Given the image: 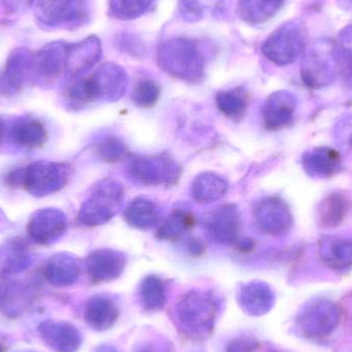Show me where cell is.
<instances>
[{"label":"cell","mask_w":352,"mask_h":352,"mask_svg":"<svg viewBox=\"0 0 352 352\" xmlns=\"http://www.w3.org/2000/svg\"><path fill=\"white\" fill-rule=\"evenodd\" d=\"M12 142L26 148H39L45 146L47 134L45 126L37 120L18 122L10 132Z\"/></svg>","instance_id":"9a60e30c"},{"label":"cell","mask_w":352,"mask_h":352,"mask_svg":"<svg viewBox=\"0 0 352 352\" xmlns=\"http://www.w3.org/2000/svg\"><path fill=\"white\" fill-rule=\"evenodd\" d=\"M346 201L339 195H332L322 204L320 217L326 225H338L346 212Z\"/></svg>","instance_id":"ffe728a7"},{"label":"cell","mask_w":352,"mask_h":352,"mask_svg":"<svg viewBox=\"0 0 352 352\" xmlns=\"http://www.w3.org/2000/svg\"><path fill=\"white\" fill-rule=\"evenodd\" d=\"M39 19L52 26H74L86 19L84 0H39Z\"/></svg>","instance_id":"277c9868"},{"label":"cell","mask_w":352,"mask_h":352,"mask_svg":"<svg viewBox=\"0 0 352 352\" xmlns=\"http://www.w3.org/2000/svg\"><path fill=\"white\" fill-rule=\"evenodd\" d=\"M6 135V125L4 123L3 119L0 117V144L3 142L4 138Z\"/></svg>","instance_id":"d4e9b609"},{"label":"cell","mask_w":352,"mask_h":352,"mask_svg":"<svg viewBox=\"0 0 352 352\" xmlns=\"http://www.w3.org/2000/svg\"><path fill=\"white\" fill-rule=\"evenodd\" d=\"M66 229V217L56 208H43L35 211L27 226L31 239L38 244L53 243L65 233Z\"/></svg>","instance_id":"5b68a950"},{"label":"cell","mask_w":352,"mask_h":352,"mask_svg":"<svg viewBox=\"0 0 352 352\" xmlns=\"http://www.w3.org/2000/svg\"><path fill=\"white\" fill-rule=\"evenodd\" d=\"M6 226H8V219H6L4 213L0 210V231H1V230L6 229Z\"/></svg>","instance_id":"484cf974"},{"label":"cell","mask_w":352,"mask_h":352,"mask_svg":"<svg viewBox=\"0 0 352 352\" xmlns=\"http://www.w3.org/2000/svg\"><path fill=\"white\" fill-rule=\"evenodd\" d=\"M349 1H351V2H352V0H349Z\"/></svg>","instance_id":"4316f807"},{"label":"cell","mask_w":352,"mask_h":352,"mask_svg":"<svg viewBox=\"0 0 352 352\" xmlns=\"http://www.w3.org/2000/svg\"><path fill=\"white\" fill-rule=\"evenodd\" d=\"M101 56L100 41L96 36H90L80 43L67 45L66 70L72 76H80L92 67Z\"/></svg>","instance_id":"9c48e42d"},{"label":"cell","mask_w":352,"mask_h":352,"mask_svg":"<svg viewBox=\"0 0 352 352\" xmlns=\"http://www.w3.org/2000/svg\"><path fill=\"white\" fill-rule=\"evenodd\" d=\"M179 10L186 20L196 21L202 16L203 10L198 0H180Z\"/></svg>","instance_id":"603a6c76"},{"label":"cell","mask_w":352,"mask_h":352,"mask_svg":"<svg viewBox=\"0 0 352 352\" xmlns=\"http://www.w3.org/2000/svg\"><path fill=\"white\" fill-rule=\"evenodd\" d=\"M160 94V89L156 82L151 80H140L134 89L133 99L142 107H151L156 103Z\"/></svg>","instance_id":"7402d4cb"},{"label":"cell","mask_w":352,"mask_h":352,"mask_svg":"<svg viewBox=\"0 0 352 352\" xmlns=\"http://www.w3.org/2000/svg\"><path fill=\"white\" fill-rule=\"evenodd\" d=\"M29 76H32V59L24 51L14 52L0 76V94L16 95L22 90Z\"/></svg>","instance_id":"52a82bcc"},{"label":"cell","mask_w":352,"mask_h":352,"mask_svg":"<svg viewBox=\"0 0 352 352\" xmlns=\"http://www.w3.org/2000/svg\"><path fill=\"white\" fill-rule=\"evenodd\" d=\"M297 109V99L287 91L273 93L265 109V125L268 129L277 130L289 125Z\"/></svg>","instance_id":"ba28073f"},{"label":"cell","mask_w":352,"mask_h":352,"mask_svg":"<svg viewBox=\"0 0 352 352\" xmlns=\"http://www.w3.org/2000/svg\"><path fill=\"white\" fill-rule=\"evenodd\" d=\"M285 0H239L237 12L243 22L264 24L280 10Z\"/></svg>","instance_id":"7c38bea8"},{"label":"cell","mask_w":352,"mask_h":352,"mask_svg":"<svg viewBox=\"0 0 352 352\" xmlns=\"http://www.w3.org/2000/svg\"><path fill=\"white\" fill-rule=\"evenodd\" d=\"M43 340L56 351L72 352L78 346V335L72 327L45 322L39 326Z\"/></svg>","instance_id":"4fadbf2b"},{"label":"cell","mask_w":352,"mask_h":352,"mask_svg":"<svg viewBox=\"0 0 352 352\" xmlns=\"http://www.w3.org/2000/svg\"><path fill=\"white\" fill-rule=\"evenodd\" d=\"M155 0H109V14L120 20H133L152 8Z\"/></svg>","instance_id":"d6986e66"},{"label":"cell","mask_w":352,"mask_h":352,"mask_svg":"<svg viewBox=\"0 0 352 352\" xmlns=\"http://www.w3.org/2000/svg\"><path fill=\"white\" fill-rule=\"evenodd\" d=\"M305 36L301 25L287 23L266 39L262 51L273 63L287 65L297 59L303 50Z\"/></svg>","instance_id":"3957f363"},{"label":"cell","mask_w":352,"mask_h":352,"mask_svg":"<svg viewBox=\"0 0 352 352\" xmlns=\"http://www.w3.org/2000/svg\"><path fill=\"white\" fill-rule=\"evenodd\" d=\"M67 45L54 43L39 52L32 59V74L43 82H52L66 70Z\"/></svg>","instance_id":"8992f818"},{"label":"cell","mask_w":352,"mask_h":352,"mask_svg":"<svg viewBox=\"0 0 352 352\" xmlns=\"http://www.w3.org/2000/svg\"><path fill=\"white\" fill-rule=\"evenodd\" d=\"M322 258L335 268H345L352 264L351 238L329 237L322 241Z\"/></svg>","instance_id":"ac0fdd59"},{"label":"cell","mask_w":352,"mask_h":352,"mask_svg":"<svg viewBox=\"0 0 352 352\" xmlns=\"http://www.w3.org/2000/svg\"><path fill=\"white\" fill-rule=\"evenodd\" d=\"M262 227L270 233L287 231L292 226V215L285 203L279 199H269L261 207Z\"/></svg>","instance_id":"5bb4252c"},{"label":"cell","mask_w":352,"mask_h":352,"mask_svg":"<svg viewBox=\"0 0 352 352\" xmlns=\"http://www.w3.org/2000/svg\"><path fill=\"white\" fill-rule=\"evenodd\" d=\"M159 65L176 78L182 80H200L203 74V61L195 41L184 37L167 39L159 47Z\"/></svg>","instance_id":"6da1fadb"},{"label":"cell","mask_w":352,"mask_h":352,"mask_svg":"<svg viewBox=\"0 0 352 352\" xmlns=\"http://www.w3.org/2000/svg\"><path fill=\"white\" fill-rule=\"evenodd\" d=\"M217 103L223 113L232 117L240 115L244 111L246 104L243 94L242 92H238L237 90L219 93L217 96Z\"/></svg>","instance_id":"44dd1931"},{"label":"cell","mask_w":352,"mask_h":352,"mask_svg":"<svg viewBox=\"0 0 352 352\" xmlns=\"http://www.w3.org/2000/svg\"><path fill=\"white\" fill-rule=\"evenodd\" d=\"M45 276L52 285L58 287L72 285L78 276L76 261L65 254L52 256L47 262Z\"/></svg>","instance_id":"e0dca14e"},{"label":"cell","mask_w":352,"mask_h":352,"mask_svg":"<svg viewBox=\"0 0 352 352\" xmlns=\"http://www.w3.org/2000/svg\"><path fill=\"white\" fill-rule=\"evenodd\" d=\"M303 166L311 176L329 177L339 170L341 159L336 151L331 148H318L304 155Z\"/></svg>","instance_id":"8fae6325"},{"label":"cell","mask_w":352,"mask_h":352,"mask_svg":"<svg viewBox=\"0 0 352 352\" xmlns=\"http://www.w3.org/2000/svg\"><path fill=\"white\" fill-rule=\"evenodd\" d=\"M67 170L59 163L37 161L20 170V184L35 197L54 194L65 186Z\"/></svg>","instance_id":"7a4b0ae2"},{"label":"cell","mask_w":352,"mask_h":352,"mask_svg":"<svg viewBox=\"0 0 352 352\" xmlns=\"http://www.w3.org/2000/svg\"><path fill=\"white\" fill-rule=\"evenodd\" d=\"M31 0H6V6H10V8H20V3H25L30 2Z\"/></svg>","instance_id":"cb8c5ba5"},{"label":"cell","mask_w":352,"mask_h":352,"mask_svg":"<svg viewBox=\"0 0 352 352\" xmlns=\"http://www.w3.org/2000/svg\"><path fill=\"white\" fill-rule=\"evenodd\" d=\"M303 80L312 88H322L332 82L334 72L324 52L314 50L308 54L302 70Z\"/></svg>","instance_id":"30bf717a"},{"label":"cell","mask_w":352,"mask_h":352,"mask_svg":"<svg viewBox=\"0 0 352 352\" xmlns=\"http://www.w3.org/2000/svg\"><path fill=\"white\" fill-rule=\"evenodd\" d=\"M29 264L30 254L26 244L21 240H10L0 248V268L6 274L21 272Z\"/></svg>","instance_id":"2e32d148"}]
</instances>
